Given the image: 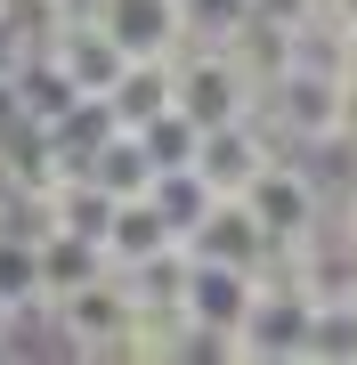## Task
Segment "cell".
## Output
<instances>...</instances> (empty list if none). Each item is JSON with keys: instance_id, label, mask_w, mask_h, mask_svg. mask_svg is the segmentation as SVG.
<instances>
[{"instance_id": "cell-1", "label": "cell", "mask_w": 357, "mask_h": 365, "mask_svg": "<svg viewBox=\"0 0 357 365\" xmlns=\"http://www.w3.org/2000/svg\"><path fill=\"white\" fill-rule=\"evenodd\" d=\"M236 203L252 211V227L268 235V252H276V260L325 227V187H317V170H309L301 155H268V163L244 179Z\"/></svg>"}, {"instance_id": "cell-2", "label": "cell", "mask_w": 357, "mask_h": 365, "mask_svg": "<svg viewBox=\"0 0 357 365\" xmlns=\"http://www.w3.org/2000/svg\"><path fill=\"white\" fill-rule=\"evenodd\" d=\"M41 317H49V333L66 341L73 357H122V333H130V284H122V268H98L90 284L49 292Z\"/></svg>"}, {"instance_id": "cell-3", "label": "cell", "mask_w": 357, "mask_h": 365, "mask_svg": "<svg viewBox=\"0 0 357 365\" xmlns=\"http://www.w3.org/2000/svg\"><path fill=\"white\" fill-rule=\"evenodd\" d=\"M252 98H260V81H252L227 49H171V106L195 122V130L252 114Z\"/></svg>"}, {"instance_id": "cell-4", "label": "cell", "mask_w": 357, "mask_h": 365, "mask_svg": "<svg viewBox=\"0 0 357 365\" xmlns=\"http://www.w3.org/2000/svg\"><path fill=\"white\" fill-rule=\"evenodd\" d=\"M41 49L57 57V73H66L81 98H106V81H114L122 66H130V57L114 49V33L98 25L90 9H81V16H66V25H49V41H41Z\"/></svg>"}, {"instance_id": "cell-5", "label": "cell", "mask_w": 357, "mask_h": 365, "mask_svg": "<svg viewBox=\"0 0 357 365\" xmlns=\"http://www.w3.org/2000/svg\"><path fill=\"white\" fill-rule=\"evenodd\" d=\"M252 284H260L252 268L195 260V252H187V276H179V317H187V325H212V333H227V341H236V317H244Z\"/></svg>"}, {"instance_id": "cell-6", "label": "cell", "mask_w": 357, "mask_h": 365, "mask_svg": "<svg viewBox=\"0 0 357 365\" xmlns=\"http://www.w3.org/2000/svg\"><path fill=\"white\" fill-rule=\"evenodd\" d=\"M179 244L195 252V260H227V268H252V276L276 260V252H268V235L252 227V211H244L236 195H212V203H203V220L187 227Z\"/></svg>"}, {"instance_id": "cell-7", "label": "cell", "mask_w": 357, "mask_h": 365, "mask_svg": "<svg viewBox=\"0 0 357 365\" xmlns=\"http://www.w3.org/2000/svg\"><path fill=\"white\" fill-rule=\"evenodd\" d=\"M90 16L114 33L122 57H171L179 49V0H90Z\"/></svg>"}, {"instance_id": "cell-8", "label": "cell", "mask_w": 357, "mask_h": 365, "mask_svg": "<svg viewBox=\"0 0 357 365\" xmlns=\"http://www.w3.org/2000/svg\"><path fill=\"white\" fill-rule=\"evenodd\" d=\"M114 114V130H138L146 114H162L171 106V57H130L114 81H106V98H98Z\"/></svg>"}, {"instance_id": "cell-9", "label": "cell", "mask_w": 357, "mask_h": 365, "mask_svg": "<svg viewBox=\"0 0 357 365\" xmlns=\"http://www.w3.org/2000/svg\"><path fill=\"white\" fill-rule=\"evenodd\" d=\"M162 244H179V235H171V220L155 211V195H122V203H114V220H106V244H98V252H106L114 268H138V260H155Z\"/></svg>"}, {"instance_id": "cell-10", "label": "cell", "mask_w": 357, "mask_h": 365, "mask_svg": "<svg viewBox=\"0 0 357 365\" xmlns=\"http://www.w3.org/2000/svg\"><path fill=\"white\" fill-rule=\"evenodd\" d=\"M33 260H41V300H49V292H73V284H90L98 268H114L106 252H98L90 235H73V227H49V235L33 244Z\"/></svg>"}, {"instance_id": "cell-11", "label": "cell", "mask_w": 357, "mask_h": 365, "mask_svg": "<svg viewBox=\"0 0 357 365\" xmlns=\"http://www.w3.org/2000/svg\"><path fill=\"white\" fill-rule=\"evenodd\" d=\"M90 179L106 187V195H146V187H155V163H146V146H138L130 130H114V138L90 155Z\"/></svg>"}, {"instance_id": "cell-12", "label": "cell", "mask_w": 357, "mask_h": 365, "mask_svg": "<svg viewBox=\"0 0 357 365\" xmlns=\"http://www.w3.org/2000/svg\"><path fill=\"white\" fill-rule=\"evenodd\" d=\"M130 138L146 146V163H155V170H187V155H195V122H187L179 106H162V114H146V122H138Z\"/></svg>"}, {"instance_id": "cell-13", "label": "cell", "mask_w": 357, "mask_h": 365, "mask_svg": "<svg viewBox=\"0 0 357 365\" xmlns=\"http://www.w3.org/2000/svg\"><path fill=\"white\" fill-rule=\"evenodd\" d=\"M0 300L9 309H41V260L25 235H0Z\"/></svg>"}, {"instance_id": "cell-14", "label": "cell", "mask_w": 357, "mask_h": 365, "mask_svg": "<svg viewBox=\"0 0 357 365\" xmlns=\"http://www.w3.org/2000/svg\"><path fill=\"white\" fill-rule=\"evenodd\" d=\"M341 138H357V73H341Z\"/></svg>"}, {"instance_id": "cell-15", "label": "cell", "mask_w": 357, "mask_h": 365, "mask_svg": "<svg viewBox=\"0 0 357 365\" xmlns=\"http://www.w3.org/2000/svg\"><path fill=\"white\" fill-rule=\"evenodd\" d=\"M16 122H25V114H16V81L0 73V130H16Z\"/></svg>"}, {"instance_id": "cell-16", "label": "cell", "mask_w": 357, "mask_h": 365, "mask_svg": "<svg viewBox=\"0 0 357 365\" xmlns=\"http://www.w3.org/2000/svg\"><path fill=\"white\" fill-rule=\"evenodd\" d=\"M16 317H25V309H9V300H0V349H16Z\"/></svg>"}, {"instance_id": "cell-17", "label": "cell", "mask_w": 357, "mask_h": 365, "mask_svg": "<svg viewBox=\"0 0 357 365\" xmlns=\"http://www.w3.org/2000/svg\"><path fill=\"white\" fill-rule=\"evenodd\" d=\"M317 9L333 16V25H357V0H317Z\"/></svg>"}, {"instance_id": "cell-18", "label": "cell", "mask_w": 357, "mask_h": 365, "mask_svg": "<svg viewBox=\"0 0 357 365\" xmlns=\"http://www.w3.org/2000/svg\"><path fill=\"white\" fill-rule=\"evenodd\" d=\"M341 73H357V25H341Z\"/></svg>"}]
</instances>
